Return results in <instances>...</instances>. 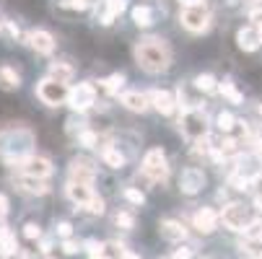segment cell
I'll list each match as a JSON object with an SVG mask.
<instances>
[{"label":"cell","mask_w":262,"mask_h":259,"mask_svg":"<svg viewBox=\"0 0 262 259\" xmlns=\"http://www.w3.org/2000/svg\"><path fill=\"white\" fill-rule=\"evenodd\" d=\"M24 236H26L29 241H39V239H42V228H39V223H34V220L24 223Z\"/></svg>","instance_id":"obj_38"},{"label":"cell","mask_w":262,"mask_h":259,"mask_svg":"<svg viewBox=\"0 0 262 259\" xmlns=\"http://www.w3.org/2000/svg\"><path fill=\"white\" fill-rule=\"evenodd\" d=\"M83 210H86L89 215H104V213H106V202H104L101 195H94V200H91Z\"/></svg>","instance_id":"obj_34"},{"label":"cell","mask_w":262,"mask_h":259,"mask_svg":"<svg viewBox=\"0 0 262 259\" xmlns=\"http://www.w3.org/2000/svg\"><path fill=\"white\" fill-rule=\"evenodd\" d=\"M135 65L148 76H161L174 65V52L164 36H143L133 47Z\"/></svg>","instance_id":"obj_1"},{"label":"cell","mask_w":262,"mask_h":259,"mask_svg":"<svg viewBox=\"0 0 262 259\" xmlns=\"http://www.w3.org/2000/svg\"><path fill=\"white\" fill-rule=\"evenodd\" d=\"M205 181H208V179H205V171H203L200 166H187V169H182V174H179V192L187 195V197H195V195L203 192Z\"/></svg>","instance_id":"obj_12"},{"label":"cell","mask_w":262,"mask_h":259,"mask_svg":"<svg viewBox=\"0 0 262 259\" xmlns=\"http://www.w3.org/2000/svg\"><path fill=\"white\" fill-rule=\"evenodd\" d=\"M34 93H36V99H39L45 106H50V109H57V106L68 104L70 88H68L65 83H60V81H55V78L45 76V78H39V81H36V88H34Z\"/></svg>","instance_id":"obj_5"},{"label":"cell","mask_w":262,"mask_h":259,"mask_svg":"<svg viewBox=\"0 0 262 259\" xmlns=\"http://www.w3.org/2000/svg\"><path fill=\"white\" fill-rule=\"evenodd\" d=\"M254 29H257V36H259V42H262V23H257Z\"/></svg>","instance_id":"obj_48"},{"label":"cell","mask_w":262,"mask_h":259,"mask_svg":"<svg viewBox=\"0 0 262 259\" xmlns=\"http://www.w3.org/2000/svg\"><path fill=\"white\" fill-rule=\"evenodd\" d=\"M8 205H11L8 197H6V195H0V218H6V215H8Z\"/></svg>","instance_id":"obj_44"},{"label":"cell","mask_w":262,"mask_h":259,"mask_svg":"<svg viewBox=\"0 0 262 259\" xmlns=\"http://www.w3.org/2000/svg\"><path fill=\"white\" fill-rule=\"evenodd\" d=\"M55 233H57V239L68 241L73 236V223H70V220H60V223L55 226Z\"/></svg>","instance_id":"obj_39"},{"label":"cell","mask_w":262,"mask_h":259,"mask_svg":"<svg viewBox=\"0 0 262 259\" xmlns=\"http://www.w3.org/2000/svg\"><path fill=\"white\" fill-rule=\"evenodd\" d=\"M247 241H254V244H262V220H252L244 231Z\"/></svg>","instance_id":"obj_33"},{"label":"cell","mask_w":262,"mask_h":259,"mask_svg":"<svg viewBox=\"0 0 262 259\" xmlns=\"http://www.w3.org/2000/svg\"><path fill=\"white\" fill-rule=\"evenodd\" d=\"M164 259H192V249H177L174 254H169Z\"/></svg>","instance_id":"obj_43"},{"label":"cell","mask_w":262,"mask_h":259,"mask_svg":"<svg viewBox=\"0 0 262 259\" xmlns=\"http://www.w3.org/2000/svg\"><path fill=\"white\" fill-rule=\"evenodd\" d=\"M60 246H62V254H68V256H76V254L83 249V244L76 241V239H68V241H62Z\"/></svg>","instance_id":"obj_40"},{"label":"cell","mask_w":262,"mask_h":259,"mask_svg":"<svg viewBox=\"0 0 262 259\" xmlns=\"http://www.w3.org/2000/svg\"><path fill=\"white\" fill-rule=\"evenodd\" d=\"M3 31L8 34V36H13V39H18V36H24L21 34V29L13 23V21H8V18H3Z\"/></svg>","instance_id":"obj_41"},{"label":"cell","mask_w":262,"mask_h":259,"mask_svg":"<svg viewBox=\"0 0 262 259\" xmlns=\"http://www.w3.org/2000/svg\"><path fill=\"white\" fill-rule=\"evenodd\" d=\"M50 249H52V241H42V244H39V251H42V254H50Z\"/></svg>","instance_id":"obj_46"},{"label":"cell","mask_w":262,"mask_h":259,"mask_svg":"<svg viewBox=\"0 0 262 259\" xmlns=\"http://www.w3.org/2000/svg\"><path fill=\"white\" fill-rule=\"evenodd\" d=\"M115 223H117L120 228H125V231H133V228H135V215H133V213L120 210V213L115 215Z\"/></svg>","instance_id":"obj_35"},{"label":"cell","mask_w":262,"mask_h":259,"mask_svg":"<svg viewBox=\"0 0 262 259\" xmlns=\"http://www.w3.org/2000/svg\"><path fill=\"white\" fill-rule=\"evenodd\" d=\"M127 8V0H104V11L99 16V23L101 26H112Z\"/></svg>","instance_id":"obj_20"},{"label":"cell","mask_w":262,"mask_h":259,"mask_svg":"<svg viewBox=\"0 0 262 259\" xmlns=\"http://www.w3.org/2000/svg\"><path fill=\"white\" fill-rule=\"evenodd\" d=\"M34 145H36V135L31 127H26L21 122L3 127L0 130V161L11 169H16L26 158L34 156Z\"/></svg>","instance_id":"obj_2"},{"label":"cell","mask_w":262,"mask_h":259,"mask_svg":"<svg viewBox=\"0 0 262 259\" xmlns=\"http://www.w3.org/2000/svg\"><path fill=\"white\" fill-rule=\"evenodd\" d=\"M236 44H239V50H244V52H257V50L262 47L259 36H257V29H254V26H242V29L236 31Z\"/></svg>","instance_id":"obj_21"},{"label":"cell","mask_w":262,"mask_h":259,"mask_svg":"<svg viewBox=\"0 0 262 259\" xmlns=\"http://www.w3.org/2000/svg\"><path fill=\"white\" fill-rule=\"evenodd\" d=\"M182 8H192V6H203V0H177Z\"/></svg>","instance_id":"obj_45"},{"label":"cell","mask_w":262,"mask_h":259,"mask_svg":"<svg viewBox=\"0 0 262 259\" xmlns=\"http://www.w3.org/2000/svg\"><path fill=\"white\" fill-rule=\"evenodd\" d=\"M76 143H78L81 148H86V151H91V148H99V143H101V135L86 127V130H83V132L76 137Z\"/></svg>","instance_id":"obj_31"},{"label":"cell","mask_w":262,"mask_h":259,"mask_svg":"<svg viewBox=\"0 0 262 259\" xmlns=\"http://www.w3.org/2000/svg\"><path fill=\"white\" fill-rule=\"evenodd\" d=\"M252 190H254L257 197H262V171H257V174L252 176Z\"/></svg>","instance_id":"obj_42"},{"label":"cell","mask_w":262,"mask_h":259,"mask_svg":"<svg viewBox=\"0 0 262 259\" xmlns=\"http://www.w3.org/2000/svg\"><path fill=\"white\" fill-rule=\"evenodd\" d=\"M120 104L133 114H145L151 109V99H148V91H122L120 93Z\"/></svg>","instance_id":"obj_16"},{"label":"cell","mask_w":262,"mask_h":259,"mask_svg":"<svg viewBox=\"0 0 262 259\" xmlns=\"http://www.w3.org/2000/svg\"><path fill=\"white\" fill-rule=\"evenodd\" d=\"M179 23L184 31L190 34H205L210 26H213V13L210 8L203 3V6H192V8H182L179 11Z\"/></svg>","instance_id":"obj_7"},{"label":"cell","mask_w":262,"mask_h":259,"mask_svg":"<svg viewBox=\"0 0 262 259\" xmlns=\"http://www.w3.org/2000/svg\"><path fill=\"white\" fill-rule=\"evenodd\" d=\"M140 174L148 184H166V179L171 176V166H169V158H166V151L164 148H148L143 153V161H140Z\"/></svg>","instance_id":"obj_3"},{"label":"cell","mask_w":262,"mask_h":259,"mask_svg":"<svg viewBox=\"0 0 262 259\" xmlns=\"http://www.w3.org/2000/svg\"><path fill=\"white\" fill-rule=\"evenodd\" d=\"M21 44L31 47L36 55H42V57H50V55L55 52V47H57L55 36H52L50 31H45V29H31V31H26V34L21 36Z\"/></svg>","instance_id":"obj_10"},{"label":"cell","mask_w":262,"mask_h":259,"mask_svg":"<svg viewBox=\"0 0 262 259\" xmlns=\"http://www.w3.org/2000/svg\"><path fill=\"white\" fill-rule=\"evenodd\" d=\"M60 6L68 11H89L94 6V0H60Z\"/></svg>","instance_id":"obj_37"},{"label":"cell","mask_w":262,"mask_h":259,"mask_svg":"<svg viewBox=\"0 0 262 259\" xmlns=\"http://www.w3.org/2000/svg\"><path fill=\"white\" fill-rule=\"evenodd\" d=\"M83 249L89 251V256L106 254V244H104V241H96V239H86V241H83Z\"/></svg>","instance_id":"obj_36"},{"label":"cell","mask_w":262,"mask_h":259,"mask_svg":"<svg viewBox=\"0 0 262 259\" xmlns=\"http://www.w3.org/2000/svg\"><path fill=\"white\" fill-rule=\"evenodd\" d=\"M18 169V174L21 176H31V179H42V181H47L52 174H55V166H52V161L47 158V156H39V153H34L31 158H26L21 166H16Z\"/></svg>","instance_id":"obj_11"},{"label":"cell","mask_w":262,"mask_h":259,"mask_svg":"<svg viewBox=\"0 0 262 259\" xmlns=\"http://www.w3.org/2000/svg\"><path fill=\"white\" fill-rule=\"evenodd\" d=\"M96 161L86 158V156H78V158H73L68 163V181H76V184H91L94 187V181H96Z\"/></svg>","instance_id":"obj_9"},{"label":"cell","mask_w":262,"mask_h":259,"mask_svg":"<svg viewBox=\"0 0 262 259\" xmlns=\"http://www.w3.org/2000/svg\"><path fill=\"white\" fill-rule=\"evenodd\" d=\"M239 125V120L231 114V112H221L218 117H215V127L223 132V135H231V130Z\"/></svg>","instance_id":"obj_30"},{"label":"cell","mask_w":262,"mask_h":259,"mask_svg":"<svg viewBox=\"0 0 262 259\" xmlns=\"http://www.w3.org/2000/svg\"><path fill=\"white\" fill-rule=\"evenodd\" d=\"M218 78L215 76H210V73H200V76H195L192 78V86H195V91H200V93H215L218 91Z\"/></svg>","instance_id":"obj_27"},{"label":"cell","mask_w":262,"mask_h":259,"mask_svg":"<svg viewBox=\"0 0 262 259\" xmlns=\"http://www.w3.org/2000/svg\"><path fill=\"white\" fill-rule=\"evenodd\" d=\"M127 83V78H125V73H112V76H106V78H101L99 81V86L96 88H101L106 96H120V91H122V86Z\"/></svg>","instance_id":"obj_24"},{"label":"cell","mask_w":262,"mask_h":259,"mask_svg":"<svg viewBox=\"0 0 262 259\" xmlns=\"http://www.w3.org/2000/svg\"><path fill=\"white\" fill-rule=\"evenodd\" d=\"M130 18H133V23H135L138 29H148V26H154L156 13H154L151 6H135V8L130 11Z\"/></svg>","instance_id":"obj_26"},{"label":"cell","mask_w":262,"mask_h":259,"mask_svg":"<svg viewBox=\"0 0 262 259\" xmlns=\"http://www.w3.org/2000/svg\"><path fill=\"white\" fill-rule=\"evenodd\" d=\"M94 187L91 184H76V181H65V197L76 205V210H83L94 200Z\"/></svg>","instance_id":"obj_15"},{"label":"cell","mask_w":262,"mask_h":259,"mask_svg":"<svg viewBox=\"0 0 262 259\" xmlns=\"http://www.w3.org/2000/svg\"><path fill=\"white\" fill-rule=\"evenodd\" d=\"M257 112H259V117H262V104H259V106H257Z\"/></svg>","instance_id":"obj_49"},{"label":"cell","mask_w":262,"mask_h":259,"mask_svg":"<svg viewBox=\"0 0 262 259\" xmlns=\"http://www.w3.org/2000/svg\"><path fill=\"white\" fill-rule=\"evenodd\" d=\"M252 3H259V0H252Z\"/></svg>","instance_id":"obj_50"},{"label":"cell","mask_w":262,"mask_h":259,"mask_svg":"<svg viewBox=\"0 0 262 259\" xmlns=\"http://www.w3.org/2000/svg\"><path fill=\"white\" fill-rule=\"evenodd\" d=\"M101 148H99V156H101V161H104V166H109V169H122L125 163H127V156L120 151V145H115V143H99Z\"/></svg>","instance_id":"obj_19"},{"label":"cell","mask_w":262,"mask_h":259,"mask_svg":"<svg viewBox=\"0 0 262 259\" xmlns=\"http://www.w3.org/2000/svg\"><path fill=\"white\" fill-rule=\"evenodd\" d=\"M18 251V241H16V233L6 226L0 223V259H8Z\"/></svg>","instance_id":"obj_23"},{"label":"cell","mask_w":262,"mask_h":259,"mask_svg":"<svg viewBox=\"0 0 262 259\" xmlns=\"http://www.w3.org/2000/svg\"><path fill=\"white\" fill-rule=\"evenodd\" d=\"M213 140H210V135L208 137H200V140H195L192 143V148H190V156L192 158H205V156H210L213 153Z\"/></svg>","instance_id":"obj_29"},{"label":"cell","mask_w":262,"mask_h":259,"mask_svg":"<svg viewBox=\"0 0 262 259\" xmlns=\"http://www.w3.org/2000/svg\"><path fill=\"white\" fill-rule=\"evenodd\" d=\"M148 99H151V109H156L159 114L164 117H171L177 112V93L174 91H166V88H151L148 91Z\"/></svg>","instance_id":"obj_14"},{"label":"cell","mask_w":262,"mask_h":259,"mask_svg":"<svg viewBox=\"0 0 262 259\" xmlns=\"http://www.w3.org/2000/svg\"><path fill=\"white\" fill-rule=\"evenodd\" d=\"M179 132L182 137H187L190 143L200 140V137H208L210 135V122H208V114H205V109H187V112L179 114Z\"/></svg>","instance_id":"obj_4"},{"label":"cell","mask_w":262,"mask_h":259,"mask_svg":"<svg viewBox=\"0 0 262 259\" xmlns=\"http://www.w3.org/2000/svg\"><path fill=\"white\" fill-rule=\"evenodd\" d=\"M16 190L24 192V195H31V197H45L52 192L50 181H42V179H31V176H21L16 179Z\"/></svg>","instance_id":"obj_17"},{"label":"cell","mask_w":262,"mask_h":259,"mask_svg":"<svg viewBox=\"0 0 262 259\" xmlns=\"http://www.w3.org/2000/svg\"><path fill=\"white\" fill-rule=\"evenodd\" d=\"M68 106L73 109V114H86L89 109L99 106V88H96V83H91V81L76 83L70 88Z\"/></svg>","instance_id":"obj_6"},{"label":"cell","mask_w":262,"mask_h":259,"mask_svg":"<svg viewBox=\"0 0 262 259\" xmlns=\"http://www.w3.org/2000/svg\"><path fill=\"white\" fill-rule=\"evenodd\" d=\"M218 226H221V213H218V210H213V207H198V210H195V215H192V228H195L198 233L210 236V233L218 231Z\"/></svg>","instance_id":"obj_13"},{"label":"cell","mask_w":262,"mask_h":259,"mask_svg":"<svg viewBox=\"0 0 262 259\" xmlns=\"http://www.w3.org/2000/svg\"><path fill=\"white\" fill-rule=\"evenodd\" d=\"M0 88L3 91H18L21 88V76L11 65H0Z\"/></svg>","instance_id":"obj_25"},{"label":"cell","mask_w":262,"mask_h":259,"mask_svg":"<svg viewBox=\"0 0 262 259\" xmlns=\"http://www.w3.org/2000/svg\"><path fill=\"white\" fill-rule=\"evenodd\" d=\"M122 259H140V256H135L133 251H125V254H122Z\"/></svg>","instance_id":"obj_47"},{"label":"cell","mask_w":262,"mask_h":259,"mask_svg":"<svg viewBox=\"0 0 262 259\" xmlns=\"http://www.w3.org/2000/svg\"><path fill=\"white\" fill-rule=\"evenodd\" d=\"M122 197H125L130 205H135V207H140V205L145 202V195H143L138 187H125V190H122Z\"/></svg>","instance_id":"obj_32"},{"label":"cell","mask_w":262,"mask_h":259,"mask_svg":"<svg viewBox=\"0 0 262 259\" xmlns=\"http://www.w3.org/2000/svg\"><path fill=\"white\" fill-rule=\"evenodd\" d=\"M159 233L164 241H171V244H179L187 239V228L182 220H174V218H164L159 220Z\"/></svg>","instance_id":"obj_18"},{"label":"cell","mask_w":262,"mask_h":259,"mask_svg":"<svg viewBox=\"0 0 262 259\" xmlns=\"http://www.w3.org/2000/svg\"><path fill=\"white\" fill-rule=\"evenodd\" d=\"M47 76L68 86L73 78H76V67H73L70 62H65V60H55V62H50V67H47Z\"/></svg>","instance_id":"obj_22"},{"label":"cell","mask_w":262,"mask_h":259,"mask_svg":"<svg viewBox=\"0 0 262 259\" xmlns=\"http://www.w3.org/2000/svg\"><path fill=\"white\" fill-rule=\"evenodd\" d=\"M218 93H221L223 99H229L231 104H242V101H244V96L236 91V86H234L231 78H223V81L218 83Z\"/></svg>","instance_id":"obj_28"},{"label":"cell","mask_w":262,"mask_h":259,"mask_svg":"<svg viewBox=\"0 0 262 259\" xmlns=\"http://www.w3.org/2000/svg\"><path fill=\"white\" fill-rule=\"evenodd\" d=\"M221 223L226 231H234V233H244L247 226L252 223L249 220V210L242 205V202H226L221 210Z\"/></svg>","instance_id":"obj_8"}]
</instances>
